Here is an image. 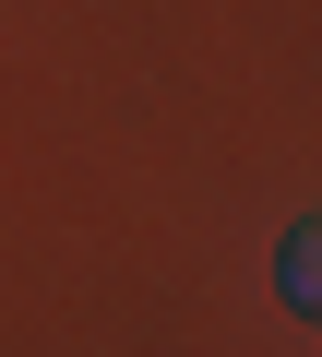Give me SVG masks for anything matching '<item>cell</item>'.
<instances>
[{"mask_svg":"<svg viewBox=\"0 0 322 357\" xmlns=\"http://www.w3.org/2000/svg\"><path fill=\"white\" fill-rule=\"evenodd\" d=\"M275 298H286V310H322V238H310V227L275 238Z\"/></svg>","mask_w":322,"mask_h":357,"instance_id":"cell-1","label":"cell"}]
</instances>
